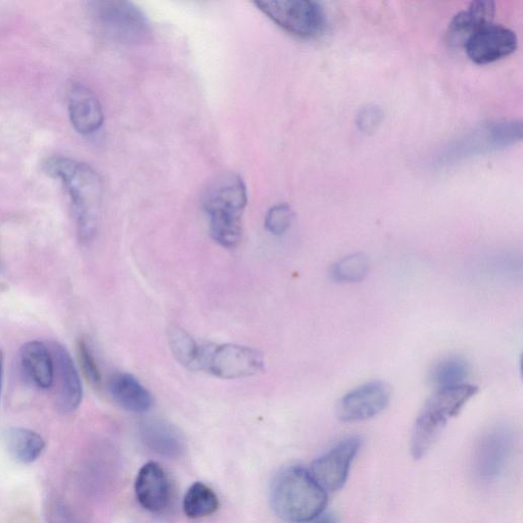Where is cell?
I'll use <instances>...</instances> for the list:
<instances>
[{"label": "cell", "mask_w": 523, "mask_h": 523, "mask_svg": "<svg viewBox=\"0 0 523 523\" xmlns=\"http://www.w3.org/2000/svg\"><path fill=\"white\" fill-rule=\"evenodd\" d=\"M42 169L66 188L81 241L92 240L103 204L104 186L99 173L83 162L63 156L47 158Z\"/></svg>", "instance_id": "cell-1"}, {"label": "cell", "mask_w": 523, "mask_h": 523, "mask_svg": "<svg viewBox=\"0 0 523 523\" xmlns=\"http://www.w3.org/2000/svg\"><path fill=\"white\" fill-rule=\"evenodd\" d=\"M247 204V186L235 173L216 176L205 189L203 207L210 218L211 236L223 248L234 249L240 245Z\"/></svg>", "instance_id": "cell-2"}, {"label": "cell", "mask_w": 523, "mask_h": 523, "mask_svg": "<svg viewBox=\"0 0 523 523\" xmlns=\"http://www.w3.org/2000/svg\"><path fill=\"white\" fill-rule=\"evenodd\" d=\"M271 501L275 513L290 523H308L323 514L327 492L301 466L282 470L274 481Z\"/></svg>", "instance_id": "cell-3"}, {"label": "cell", "mask_w": 523, "mask_h": 523, "mask_svg": "<svg viewBox=\"0 0 523 523\" xmlns=\"http://www.w3.org/2000/svg\"><path fill=\"white\" fill-rule=\"evenodd\" d=\"M94 20L111 38L128 44H142L152 38L148 18L135 5L122 0L90 4Z\"/></svg>", "instance_id": "cell-4"}, {"label": "cell", "mask_w": 523, "mask_h": 523, "mask_svg": "<svg viewBox=\"0 0 523 523\" xmlns=\"http://www.w3.org/2000/svg\"><path fill=\"white\" fill-rule=\"evenodd\" d=\"M255 6L278 26L296 36L312 38L325 28L323 8L306 0H258Z\"/></svg>", "instance_id": "cell-5"}, {"label": "cell", "mask_w": 523, "mask_h": 523, "mask_svg": "<svg viewBox=\"0 0 523 523\" xmlns=\"http://www.w3.org/2000/svg\"><path fill=\"white\" fill-rule=\"evenodd\" d=\"M264 367L263 354L250 347L234 344L203 347L201 370L219 378H246L262 372Z\"/></svg>", "instance_id": "cell-6"}, {"label": "cell", "mask_w": 523, "mask_h": 523, "mask_svg": "<svg viewBox=\"0 0 523 523\" xmlns=\"http://www.w3.org/2000/svg\"><path fill=\"white\" fill-rule=\"evenodd\" d=\"M514 448V433L506 425L492 427L475 448L473 470L483 482L497 480L504 472Z\"/></svg>", "instance_id": "cell-7"}, {"label": "cell", "mask_w": 523, "mask_h": 523, "mask_svg": "<svg viewBox=\"0 0 523 523\" xmlns=\"http://www.w3.org/2000/svg\"><path fill=\"white\" fill-rule=\"evenodd\" d=\"M361 440L350 437L314 461L311 474L326 492L340 491L347 483Z\"/></svg>", "instance_id": "cell-8"}, {"label": "cell", "mask_w": 523, "mask_h": 523, "mask_svg": "<svg viewBox=\"0 0 523 523\" xmlns=\"http://www.w3.org/2000/svg\"><path fill=\"white\" fill-rule=\"evenodd\" d=\"M517 44L514 31L490 23L474 33L465 43L464 49L472 62L487 65L512 55Z\"/></svg>", "instance_id": "cell-9"}, {"label": "cell", "mask_w": 523, "mask_h": 523, "mask_svg": "<svg viewBox=\"0 0 523 523\" xmlns=\"http://www.w3.org/2000/svg\"><path fill=\"white\" fill-rule=\"evenodd\" d=\"M390 400L391 390L386 384L369 383L346 395L338 405L337 415L343 422L368 420L382 413Z\"/></svg>", "instance_id": "cell-10"}, {"label": "cell", "mask_w": 523, "mask_h": 523, "mask_svg": "<svg viewBox=\"0 0 523 523\" xmlns=\"http://www.w3.org/2000/svg\"><path fill=\"white\" fill-rule=\"evenodd\" d=\"M55 363V379L58 378L57 406L62 413L76 411L83 398L81 378L69 351L59 343L50 344Z\"/></svg>", "instance_id": "cell-11"}, {"label": "cell", "mask_w": 523, "mask_h": 523, "mask_svg": "<svg viewBox=\"0 0 523 523\" xmlns=\"http://www.w3.org/2000/svg\"><path fill=\"white\" fill-rule=\"evenodd\" d=\"M137 501L152 513H161L167 509L171 500V486L167 473L157 462L142 466L135 481Z\"/></svg>", "instance_id": "cell-12"}, {"label": "cell", "mask_w": 523, "mask_h": 523, "mask_svg": "<svg viewBox=\"0 0 523 523\" xmlns=\"http://www.w3.org/2000/svg\"><path fill=\"white\" fill-rule=\"evenodd\" d=\"M68 109L74 129L82 135L93 134L104 124V112L97 95L82 84L71 86Z\"/></svg>", "instance_id": "cell-13"}, {"label": "cell", "mask_w": 523, "mask_h": 523, "mask_svg": "<svg viewBox=\"0 0 523 523\" xmlns=\"http://www.w3.org/2000/svg\"><path fill=\"white\" fill-rule=\"evenodd\" d=\"M22 372L34 387L46 391L55 383V363L50 346L42 342L31 341L20 350Z\"/></svg>", "instance_id": "cell-14"}, {"label": "cell", "mask_w": 523, "mask_h": 523, "mask_svg": "<svg viewBox=\"0 0 523 523\" xmlns=\"http://www.w3.org/2000/svg\"><path fill=\"white\" fill-rule=\"evenodd\" d=\"M496 6L493 2L478 0L451 21L448 28V41L453 46H464L467 40L484 26L493 23Z\"/></svg>", "instance_id": "cell-15"}, {"label": "cell", "mask_w": 523, "mask_h": 523, "mask_svg": "<svg viewBox=\"0 0 523 523\" xmlns=\"http://www.w3.org/2000/svg\"><path fill=\"white\" fill-rule=\"evenodd\" d=\"M109 392L120 407L132 413H145L154 405L152 393L128 373L114 374L109 380Z\"/></svg>", "instance_id": "cell-16"}, {"label": "cell", "mask_w": 523, "mask_h": 523, "mask_svg": "<svg viewBox=\"0 0 523 523\" xmlns=\"http://www.w3.org/2000/svg\"><path fill=\"white\" fill-rule=\"evenodd\" d=\"M141 441L152 452L167 457H178L184 451L182 435L167 421L150 419L140 425Z\"/></svg>", "instance_id": "cell-17"}, {"label": "cell", "mask_w": 523, "mask_h": 523, "mask_svg": "<svg viewBox=\"0 0 523 523\" xmlns=\"http://www.w3.org/2000/svg\"><path fill=\"white\" fill-rule=\"evenodd\" d=\"M448 418L431 405L425 404L419 414L411 439V454L414 459L423 458L439 440Z\"/></svg>", "instance_id": "cell-18"}, {"label": "cell", "mask_w": 523, "mask_h": 523, "mask_svg": "<svg viewBox=\"0 0 523 523\" xmlns=\"http://www.w3.org/2000/svg\"><path fill=\"white\" fill-rule=\"evenodd\" d=\"M3 440L9 455L23 464L35 462L45 450L42 437L23 427H10L4 433Z\"/></svg>", "instance_id": "cell-19"}, {"label": "cell", "mask_w": 523, "mask_h": 523, "mask_svg": "<svg viewBox=\"0 0 523 523\" xmlns=\"http://www.w3.org/2000/svg\"><path fill=\"white\" fill-rule=\"evenodd\" d=\"M168 343L176 360L192 370H201L203 346H200L179 326L168 329Z\"/></svg>", "instance_id": "cell-20"}, {"label": "cell", "mask_w": 523, "mask_h": 523, "mask_svg": "<svg viewBox=\"0 0 523 523\" xmlns=\"http://www.w3.org/2000/svg\"><path fill=\"white\" fill-rule=\"evenodd\" d=\"M469 374V364L461 357L452 356L441 360L431 372V382L439 390L464 385Z\"/></svg>", "instance_id": "cell-21"}, {"label": "cell", "mask_w": 523, "mask_h": 523, "mask_svg": "<svg viewBox=\"0 0 523 523\" xmlns=\"http://www.w3.org/2000/svg\"><path fill=\"white\" fill-rule=\"evenodd\" d=\"M218 507L217 495L202 483H196L190 487L183 501L184 513L192 519L210 516L217 511Z\"/></svg>", "instance_id": "cell-22"}, {"label": "cell", "mask_w": 523, "mask_h": 523, "mask_svg": "<svg viewBox=\"0 0 523 523\" xmlns=\"http://www.w3.org/2000/svg\"><path fill=\"white\" fill-rule=\"evenodd\" d=\"M368 271V258L362 253H357L343 258L332 266L331 277L337 282H359L366 277Z\"/></svg>", "instance_id": "cell-23"}, {"label": "cell", "mask_w": 523, "mask_h": 523, "mask_svg": "<svg viewBox=\"0 0 523 523\" xmlns=\"http://www.w3.org/2000/svg\"><path fill=\"white\" fill-rule=\"evenodd\" d=\"M77 356L80 368L88 382L93 387L99 388L102 384L101 370L91 347L84 339L77 342Z\"/></svg>", "instance_id": "cell-24"}, {"label": "cell", "mask_w": 523, "mask_h": 523, "mask_svg": "<svg viewBox=\"0 0 523 523\" xmlns=\"http://www.w3.org/2000/svg\"><path fill=\"white\" fill-rule=\"evenodd\" d=\"M294 217V211L289 205H276L266 214L265 228L274 235H281L290 229Z\"/></svg>", "instance_id": "cell-25"}, {"label": "cell", "mask_w": 523, "mask_h": 523, "mask_svg": "<svg viewBox=\"0 0 523 523\" xmlns=\"http://www.w3.org/2000/svg\"><path fill=\"white\" fill-rule=\"evenodd\" d=\"M50 523H75L70 512L63 505L56 504L49 513Z\"/></svg>", "instance_id": "cell-26"}, {"label": "cell", "mask_w": 523, "mask_h": 523, "mask_svg": "<svg viewBox=\"0 0 523 523\" xmlns=\"http://www.w3.org/2000/svg\"><path fill=\"white\" fill-rule=\"evenodd\" d=\"M308 523H340L338 518L332 514H321Z\"/></svg>", "instance_id": "cell-27"}, {"label": "cell", "mask_w": 523, "mask_h": 523, "mask_svg": "<svg viewBox=\"0 0 523 523\" xmlns=\"http://www.w3.org/2000/svg\"><path fill=\"white\" fill-rule=\"evenodd\" d=\"M4 364H5L4 353L2 350H0V395H2V388H3Z\"/></svg>", "instance_id": "cell-28"}]
</instances>
